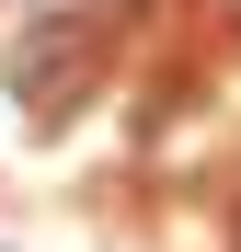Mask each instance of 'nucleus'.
<instances>
[{
    "instance_id": "f03ea898",
    "label": "nucleus",
    "mask_w": 241,
    "mask_h": 252,
    "mask_svg": "<svg viewBox=\"0 0 241 252\" xmlns=\"http://www.w3.org/2000/svg\"><path fill=\"white\" fill-rule=\"evenodd\" d=\"M230 252H241V218H230Z\"/></svg>"
},
{
    "instance_id": "f257e3e1",
    "label": "nucleus",
    "mask_w": 241,
    "mask_h": 252,
    "mask_svg": "<svg viewBox=\"0 0 241 252\" xmlns=\"http://www.w3.org/2000/svg\"><path fill=\"white\" fill-rule=\"evenodd\" d=\"M0 80H12L23 126H69L80 103H92V80H103V46H92L80 12H34L12 34V58H0Z\"/></svg>"
},
{
    "instance_id": "7ed1b4c3",
    "label": "nucleus",
    "mask_w": 241,
    "mask_h": 252,
    "mask_svg": "<svg viewBox=\"0 0 241 252\" xmlns=\"http://www.w3.org/2000/svg\"><path fill=\"white\" fill-rule=\"evenodd\" d=\"M230 12H241V0H230Z\"/></svg>"
}]
</instances>
